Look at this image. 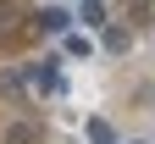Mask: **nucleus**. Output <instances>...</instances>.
Returning <instances> with one entry per match:
<instances>
[{
  "mask_svg": "<svg viewBox=\"0 0 155 144\" xmlns=\"http://www.w3.org/2000/svg\"><path fill=\"white\" fill-rule=\"evenodd\" d=\"M28 83L39 94H61V61H39V67H28Z\"/></svg>",
  "mask_w": 155,
  "mask_h": 144,
  "instance_id": "1",
  "label": "nucleus"
},
{
  "mask_svg": "<svg viewBox=\"0 0 155 144\" xmlns=\"http://www.w3.org/2000/svg\"><path fill=\"white\" fill-rule=\"evenodd\" d=\"M33 83H28V67H0V94L6 100H17V94H28Z\"/></svg>",
  "mask_w": 155,
  "mask_h": 144,
  "instance_id": "2",
  "label": "nucleus"
},
{
  "mask_svg": "<svg viewBox=\"0 0 155 144\" xmlns=\"http://www.w3.org/2000/svg\"><path fill=\"white\" fill-rule=\"evenodd\" d=\"M39 28H45V33H67V28H72V11L45 6V11H39Z\"/></svg>",
  "mask_w": 155,
  "mask_h": 144,
  "instance_id": "3",
  "label": "nucleus"
},
{
  "mask_svg": "<svg viewBox=\"0 0 155 144\" xmlns=\"http://www.w3.org/2000/svg\"><path fill=\"white\" fill-rule=\"evenodd\" d=\"M78 22L83 28H105V6L100 0H83V6H78Z\"/></svg>",
  "mask_w": 155,
  "mask_h": 144,
  "instance_id": "4",
  "label": "nucleus"
},
{
  "mask_svg": "<svg viewBox=\"0 0 155 144\" xmlns=\"http://www.w3.org/2000/svg\"><path fill=\"white\" fill-rule=\"evenodd\" d=\"M89 144H116V133H111L105 116H89Z\"/></svg>",
  "mask_w": 155,
  "mask_h": 144,
  "instance_id": "5",
  "label": "nucleus"
},
{
  "mask_svg": "<svg viewBox=\"0 0 155 144\" xmlns=\"http://www.w3.org/2000/svg\"><path fill=\"white\" fill-rule=\"evenodd\" d=\"M127 45H133V33H127V28H105V50H111V55H122Z\"/></svg>",
  "mask_w": 155,
  "mask_h": 144,
  "instance_id": "6",
  "label": "nucleus"
},
{
  "mask_svg": "<svg viewBox=\"0 0 155 144\" xmlns=\"http://www.w3.org/2000/svg\"><path fill=\"white\" fill-rule=\"evenodd\" d=\"M6 144H33V122H11V128H6Z\"/></svg>",
  "mask_w": 155,
  "mask_h": 144,
  "instance_id": "7",
  "label": "nucleus"
}]
</instances>
